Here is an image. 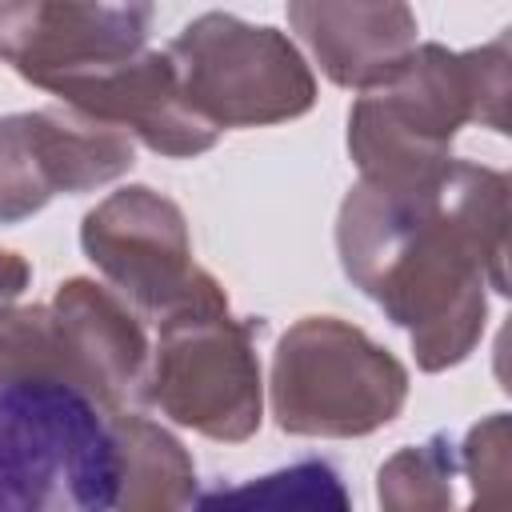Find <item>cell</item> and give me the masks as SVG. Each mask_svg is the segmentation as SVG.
I'll list each match as a JSON object with an SVG mask.
<instances>
[{
    "mask_svg": "<svg viewBox=\"0 0 512 512\" xmlns=\"http://www.w3.org/2000/svg\"><path fill=\"white\" fill-rule=\"evenodd\" d=\"M268 396L284 432L352 440L400 416L408 368L364 328L340 316H304L272 352Z\"/></svg>",
    "mask_w": 512,
    "mask_h": 512,
    "instance_id": "277c9868",
    "label": "cell"
},
{
    "mask_svg": "<svg viewBox=\"0 0 512 512\" xmlns=\"http://www.w3.org/2000/svg\"><path fill=\"white\" fill-rule=\"evenodd\" d=\"M188 108L224 128H264L296 120L316 104V76L300 48L272 24L232 12H204L168 44Z\"/></svg>",
    "mask_w": 512,
    "mask_h": 512,
    "instance_id": "8992f818",
    "label": "cell"
},
{
    "mask_svg": "<svg viewBox=\"0 0 512 512\" xmlns=\"http://www.w3.org/2000/svg\"><path fill=\"white\" fill-rule=\"evenodd\" d=\"M56 96L64 108L112 124L160 156H200L220 140V132L188 108L168 52L144 48L132 60L64 84Z\"/></svg>",
    "mask_w": 512,
    "mask_h": 512,
    "instance_id": "30bf717a",
    "label": "cell"
},
{
    "mask_svg": "<svg viewBox=\"0 0 512 512\" xmlns=\"http://www.w3.org/2000/svg\"><path fill=\"white\" fill-rule=\"evenodd\" d=\"M0 376L56 380V384L76 388L64 340L56 332V320H52L48 304H28V308L4 304L0 308Z\"/></svg>",
    "mask_w": 512,
    "mask_h": 512,
    "instance_id": "2e32d148",
    "label": "cell"
},
{
    "mask_svg": "<svg viewBox=\"0 0 512 512\" xmlns=\"http://www.w3.org/2000/svg\"><path fill=\"white\" fill-rule=\"evenodd\" d=\"M80 248L112 292L156 324L224 292L192 260L184 212L148 184L116 188L92 212H84Z\"/></svg>",
    "mask_w": 512,
    "mask_h": 512,
    "instance_id": "52a82bcc",
    "label": "cell"
},
{
    "mask_svg": "<svg viewBox=\"0 0 512 512\" xmlns=\"http://www.w3.org/2000/svg\"><path fill=\"white\" fill-rule=\"evenodd\" d=\"M460 456L448 436L392 452L376 472L380 512H460L456 508Z\"/></svg>",
    "mask_w": 512,
    "mask_h": 512,
    "instance_id": "9a60e30c",
    "label": "cell"
},
{
    "mask_svg": "<svg viewBox=\"0 0 512 512\" xmlns=\"http://www.w3.org/2000/svg\"><path fill=\"white\" fill-rule=\"evenodd\" d=\"M344 276L412 340L424 372L480 344L488 292L508 296V176L448 160L416 184L356 180L336 216Z\"/></svg>",
    "mask_w": 512,
    "mask_h": 512,
    "instance_id": "6da1fadb",
    "label": "cell"
},
{
    "mask_svg": "<svg viewBox=\"0 0 512 512\" xmlns=\"http://www.w3.org/2000/svg\"><path fill=\"white\" fill-rule=\"evenodd\" d=\"M460 452V476H468L472 500L464 512H508V416L492 412L468 428Z\"/></svg>",
    "mask_w": 512,
    "mask_h": 512,
    "instance_id": "e0dca14e",
    "label": "cell"
},
{
    "mask_svg": "<svg viewBox=\"0 0 512 512\" xmlns=\"http://www.w3.org/2000/svg\"><path fill=\"white\" fill-rule=\"evenodd\" d=\"M108 424L120 456L112 512H192L196 464L188 448L168 428L136 412H116Z\"/></svg>",
    "mask_w": 512,
    "mask_h": 512,
    "instance_id": "4fadbf2b",
    "label": "cell"
},
{
    "mask_svg": "<svg viewBox=\"0 0 512 512\" xmlns=\"http://www.w3.org/2000/svg\"><path fill=\"white\" fill-rule=\"evenodd\" d=\"M28 280H32L28 260L20 252H12V248H0V308L12 304L28 288Z\"/></svg>",
    "mask_w": 512,
    "mask_h": 512,
    "instance_id": "ac0fdd59",
    "label": "cell"
},
{
    "mask_svg": "<svg viewBox=\"0 0 512 512\" xmlns=\"http://www.w3.org/2000/svg\"><path fill=\"white\" fill-rule=\"evenodd\" d=\"M112 424L76 388L0 376V512H112Z\"/></svg>",
    "mask_w": 512,
    "mask_h": 512,
    "instance_id": "3957f363",
    "label": "cell"
},
{
    "mask_svg": "<svg viewBox=\"0 0 512 512\" xmlns=\"http://www.w3.org/2000/svg\"><path fill=\"white\" fill-rule=\"evenodd\" d=\"M136 164L132 136L76 108L0 116V224L40 212L52 196L92 192Z\"/></svg>",
    "mask_w": 512,
    "mask_h": 512,
    "instance_id": "ba28073f",
    "label": "cell"
},
{
    "mask_svg": "<svg viewBox=\"0 0 512 512\" xmlns=\"http://www.w3.org/2000/svg\"><path fill=\"white\" fill-rule=\"evenodd\" d=\"M192 512H352V496L328 460H296L244 484L204 492Z\"/></svg>",
    "mask_w": 512,
    "mask_h": 512,
    "instance_id": "5bb4252c",
    "label": "cell"
},
{
    "mask_svg": "<svg viewBox=\"0 0 512 512\" xmlns=\"http://www.w3.org/2000/svg\"><path fill=\"white\" fill-rule=\"evenodd\" d=\"M292 32L308 44L324 76L340 88L372 92L388 84L416 52V16L408 4H288Z\"/></svg>",
    "mask_w": 512,
    "mask_h": 512,
    "instance_id": "7c38bea8",
    "label": "cell"
},
{
    "mask_svg": "<svg viewBox=\"0 0 512 512\" xmlns=\"http://www.w3.org/2000/svg\"><path fill=\"white\" fill-rule=\"evenodd\" d=\"M508 32L472 52L416 44L408 64L348 112V152L368 184H416L452 160L464 124L508 132Z\"/></svg>",
    "mask_w": 512,
    "mask_h": 512,
    "instance_id": "7a4b0ae2",
    "label": "cell"
},
{
    "mask_svg": "<svg viewBox=\"0 0 512 512\" xmlns=\"http://www.w3.org/2000/svg\"><path fill=\"white\" fill-rule=\"evenodd\" d=\"M140 396L208 440H248L264 416L256 328L228 312L224 292L172 312L160 320Z\"/></svg>",
    "mask_w": 512,
    "mask_h": 512,
    "instance_id": "5b68a950",
    "label": "cell"
},
{
    "mask_svg": "<svg viewBox=\"0 0 512 512\" xmlns=\"http://www.w3.org/2000/svg\"><path fill=\"white\" fill-rule=\"evenodd\" d=\"M52 320L64 340L76 388L104 412H128L124 404L140 396L148 372V340L136 312L104 284L72 276L52 296Z\"/></svg>",
    "mask_w": 512,
    "mask_h": 512,
    "instance_id": "8fae6325",
    "label": "cell"
},
{
    "mask_svg": "<svg viewBox=\"0 0 512 512\" xmlns=\"http://www.w3.org/2000/svg\"><path fill=\"white\" fill-rule=\"evenodd\" d=\"M152 4H0V60L44 92L144 52Z\"/></svg>",
    "mask_w": 512,
    "mask_h": 512,
    "instance_id": "9c48e42d",
    "label": "cell"
}]
</instances>
